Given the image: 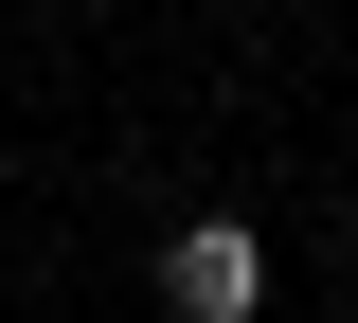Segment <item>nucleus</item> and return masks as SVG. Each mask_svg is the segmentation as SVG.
Instances as JSON below:
<instances>
[{"mask_svg":"<svg viewBox=\"0 0 358 323\" xmlns=\"http://www.w3.org/2000/svg\"><path fill=\"white\" fill-rule=\"evenodd\" d=\"M162 305H179V323H251V305H268L251 216H197V233H179V252H162Z\"/></svg>","mask_w":358,"mask_h":323,"instance_id":"f257e3e1","label":"nucleus"}]
</instances>
